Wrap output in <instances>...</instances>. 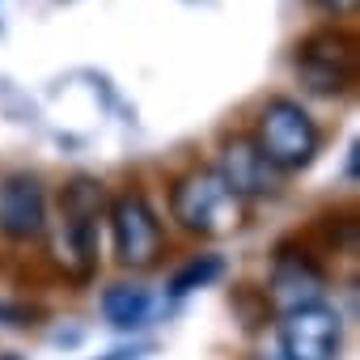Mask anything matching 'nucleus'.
<instances>
[{
	"label": "nucleus",
	"mask_w": 360,
	"mask_h": 360,
	"mask_svg": "<svg viewBox=\"0 0 360 360\" xmlns=\"http://www.w3.org/2000/svg\"><path fill=\"white\" fill-rule=\"evenodd\" d=\"M106 221V191L98 178L77 174L60 191V217L51 233V263L72 280L89 284L98 271V233Z\"/></svg>",
	"instance_id": "obj_1"
},
{
	"label": "nucleus",
	"mask_w": 360,
	"mask_h": 360,
	"mask_svg": "<svg viewBox=\"0 0 360 360\" xmlns=\"http://www.w3.org/2000/svg\"><path fill=\"white\" fill-rule=\"evenodd\" d=\"M169 217L183 225L187 233L225 238V233L242 229L246 208L225 187V178L217 169L200 165V169H187L183 178H174V187H169Z\"/></svg>",
	"instance_id": "obj_2"
},
{
	"label": "nucleus",
	"mask_w": 360,
	"mask_h": 360,
	"mask_svg": "<svg viewBox=\"0 0 360 360\" xmlns=\"http://www.w3.org/2000/svg\"><path fill=\"white\" fill-rule=\"evenodd\" d=\"M255 144L259 153L280 169V174H297L305 165H314L318 148H322V131L314 123V115L292 102V98H271L259 110V127H255Z\"/></svg>",
	"instance_id": "obj_3"
},
{
	"label": "nucleus",
	"mask_w": 360,
	"mask_h": 360,
	"mask_svg": "<svg viewBox=\"0 0 360 360\" xmlns=\"http://www.w3.org/2000/svg\"><path fill=\"white\" fill-rule=\"evenodd\" d=\"M292 68H297L301 85H305L314 98H343V94H352L356 68H360L356 39H352L347 30H339V26L309 30V34L297 43Z\"/></svg>",
	"instance_id": "obj_4"
},
{
	"label": "nucleus",
	"mask_w": 360,
	"mask_h": 360,
	"mask_svg": "<svg viewBox=\"0 0 360 360\" xmlns=\"http://www.w3.org/2000/svg\"><path fill=\"white\" fill-rule=\"evenodd\" d=\"M106 221H110V242H115V259L131 271H148L157 267V259L165 255V233L161 221L148 204L144 191H123L106 204Z\"/></svg>",
	"instance_id": "obj_5"
},
{
	"label": "nucleus",
	"mask_w": 360,
	"mask_h": 360,
	"mask_svg": "<svg viewBox=\"0 0 360 360\" xmlns=\"http://www.w3.org/2000/svg\"><path fill=\"white\" fill-rule=\"evenodd\" d=\"M280 352H284V360H339L343 318L322 301L288 309L280 318Z\"/></svg>",
	"instance_id": "obj_6"
},
{
	"label": "nucleus",
	"mask_w": 360,
	"mask_h": 360,
	"mask_svg": "<svg viewBox=\"0 0 360 360\" xmlns=\"http://www.w3.org/2000/svg\"><path fill=\"white\" fill-rule=\"evenodd\" d=\"M326 288V271L318 263L314 250L305 246H280L276 250V263H271V284H267V301L271 309H301V305H318Z\"/></svg>",
	"instance_id": "obj_7"
},
{
	"label": "nucleus",
	"mask_w": 360,
	"mask_h": 360,
	"mask_svg": "<svg viewBox=\"0 0 360 360\" xmlns=\"http://www.w3.org/2000/svg\"><path fill=\"white\" fill-rule=\"evenodd\" d=\"M217 174L225 178V187L246 204V200H267L280 191V169L259 153L255 136H229L221 144Z\"/></svg>",
	"instance_id": "obj_8"
},
{
	"label": "nucleus",
	"mask_w": 360,
	"mask_h": 360,
	"mask_svg": "<svg viewBox=\"0 0 360 360\" xmlns=\"http://www.w3.org/2000/svg\"><path fill=\"white\" fill-rule=\"evenodd\" d=\"M0 233L9 242H39L47 233V191L26 169L0 183Z\"/></svg>",
	"instance_id": "obj_9"
},
{
	"label": "nucleus",
	"mask_w": 360,
	"mask_h": 360,
	"mask_svg": "<svg viewBox=\"0 0 360 360\" xmlns=\"http://www.w3.org/2000/svg\"><path fill=\"white\" fill-rule=\"evenodd\" d=\"M153 314V297L140 284H110L102 292V318L115 330H140Z\"/></svg>",
	"instance_id": "obj_10"
},
{
	"label": "nucleus",
	"mask_w": 360,
	"mask_h": 360,
	"mask_svg": "<svg viewBox=\"0 0 360 360\" xmlns=\"http://www.w3.org/2000/svg\"><path fill=\"white\" fill-rule=\"evenodd\" d=\"M221 271H225L221 255H195V259H187L183 267L169 276V297H187L195 288H208V284L221 280Z\"/></svg>",
	"instance_id": "obj_11"
},
{
	"label": "nucleus",
	"mask_w": 360,
	"mask_h": 360,
	"mask_svg": "<svg viewBox=\"0 0 360 360\" xmlns=\"http://www.w3.org/2000/svg\"><path fill=\"white\" fill-rule=\"evenodd\" d=\"M39 318L34 305H22V301H0V326H30Z\"/></svg>",
	"instance_id": "obj_12"
},
{
	"label": "nucleus",
	"mask_w": 360,
	"mask_h": 360,
	"mask_svg": "<svg viewBox=\"0 0 360 360\" xmlns=\"http://www.w3.org/2000/svg\"><path fill=\"white\" fill-rule=\"evenodd\" d=\"M309 5H314L318 13H326V18H352L360 0H309Z\"/></svg>",
	"instance_id": "obj_13"
},
{
	"label": "nucleus",
	"mask_w": 360,
	"mask_h": 360,
	"mask_svg": "<svg viewBox=\"0 0 360 360\" xmlns=\"http://www.w3.org/2000/svg\"><path fill=\"white\" fill-rule=\"evenodd\" d=\"M136 356H140V352H127V347H119V352H110L106 360H136Z\"/></svg>",
	"instance_id": "obj_14"
},
{
	"label": "nucleus",
	"mask_w": 360,
	"mask_h": 360,
	"mask_svg": "<svg viewBox=\"0 0 360 360\" xmlns=\"http://www.w3.org/2000/svg\"><path fill=\"white\" fill-rule=\"evenodd\" d=\"M0 360H22V356H0Z\"/></svg>",
	"instance_id": "obj_15"
}]
</instances>
